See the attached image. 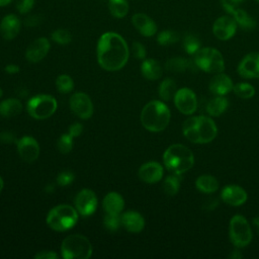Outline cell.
I'll use <instances>...</instances> for the list:
<instances>
[{
	"label": "cell",
	"instance_id": "18",
	"mask_svg": "<svg viewBox=\"0 0 259 259\" xmlns=\"http://www.w3.org/2000/svg\"><path fill=\"white\" fill-rule=\"evenodd\" d=\"M164 171L161 164L155 161L143 164L139 169V178L146 183H156L163 177Z\"/></svg>",
	"mask_w": 259,
	"mask_h": 259
},
{
	"label": "cell",
	"instance_id": "21",
	"mask_svg": "<svg viewBox=\"0 0 259 259\" xmlns=\"http://www.w3.org/2000/svg\"><path fill=\"white\" fill-rule=\"evenodd\" d=\"M233 87L232 79L223 72L213 76L208 84L209 91L214 95H226L233 90Z\"/></svg>",
	"mask_w": 259,
	"mask_h": 259
},
{
	"label": "cell",
	"instance_id": "40",
	"mask_svg": "<svg viewBox=\"0 0 259 259\" xmlns=\"http://www.w3.org/2000/svg\"><path fill=\"white\" fill-rule=\"evenodd\" d=\"M74 179H75L74 173L70 170H65L58 174L57 183L61 186H67V185L71 184L74 181Z\"/></svg>",
	"mask_w": 259,
	"mask_h": 259
},
{
	"label": "cell",
	"instance_id": "27",
	"mask_svg": "<svg viewBox=\"0 0 259 259\" xmlns=\"http://www.w3.org/2000/svg\"><path fill=\"white\" fill-rule=\"evenodd\" d=\"M229 106V100L224 95H215L206 104V112L210 116H219L223 114Z\"/></svg>",
	"mask_w": 259,
	"mask_h": 259
},
{
	"label": "cell",
	"instance_id": "7",
	"mask_svg": "<svg viewBox=\"0 0 259 259\" xmlns=\"http://www.w3.org/2000/svg\"><path fill=\"white\" fill-rule=\"evenodd\" d=\"M194 63L198 69L206 73L218 74L225 70L224 58L213 48H200L194 55Z\"/></svg>",
	"mask_w": 259,
	"mask_h": 259
},
{
	"label": "cell",
	"instance_id": "41",
	"mask_svg": "<svg viewBox=\"0 0 259 259\" xmlns=\"http://www.w3.org/2000/svg\"><path fill=\"white\" fill-rule=\"evenodd\" d=\"M34 1L35 0H16L15 1L16 10L20 14H26L32 9L34 5Z\"/></svg>",
	"mask_w": 259,
	"mask_h": 259
},
{
	"label": "cell",
	"instance_id": "10",
	"mask_svg": "<svg viewBox=\"0 0 259 259\" xmlns=\"http://www.w3.org/2000/svg\"><path fill=\"white\" fill-rule=\"evenodd\" d=\"M174 103L181 113L190 115L197 108L196 94L189 88H180L174 95Z\"/></svg>",
	"mask_w": 259,
	"mask_h": 259
},
{
	"label": "cell",
	"instance_id": "36",
	"mask_svg": "<svg viewBox=\"0 0 259 259\" xmlns=\"http://www.w3.org/2000/svg\"><path fill=\"white\" fill-rule=\"evenodd\" d=\"M56 87L60 93H69L74 88V81L73 79L66 74L60 75L56 80Z\"/></svg>",
	"mask_w": 259,
	"mask_h": 259
},
{
	"label": "cell",
	"instance_id": "48",
	"mask_svg": "<svg viewBox=\"0 0 259 259\" xmlns=\"http://www.w3.org/2000/svg\"><path fill=\"white\" fill-rule=\"evenodd\" d=\"M218 204H219V201L215 198H209V199L204 201V203L202 205V208L206 211H211V210L215 209Z\"/></svg>",
	"mask_w": 259,
	"mask_h": 259
},
{
	"label": "cell",
	"instance_id": "52",
	"mask_svg": "<svg viewBox=\"0 0 259 259\" xmlns=\"http://www.w3.org/2000/svg\"><path fill=\"white\" fill-rule=\"evenodd\" d=\"M12 0H0V7H4V6H8L11 3Z\"/></svg>",
	"mask_w": 259,
	"mask_h": 259
},
{
	"label": "cell",
	"instance_id": "12",
	"mask_svg": "<svg viewBox=\"0 0 259 259\" xmlns=\"http://www.w3.org/2000/svg\"><path fill=\"white\" fill-rule=\"evenodd\" d=\"M75 207L83 217L94 213L97 208V197L94 191L91 189H82L79 191L75 197Z\"/></svg>",
	"mask_w": 259,
	"mask_h": 259
},
{
	"label": "cell",
	"instance_id": "8",
	"mask_svg": "<svg viewBox=\"0 0 259 259\" xmlns=\"http://www.w3.org/2000/svg\"><path fill=\"white\" fill-rule=\"evenodd\" d=\"M57 106V100L53 96L38 94L27 101L26 110L35 119H46L55 113Z\"/></svg>",
	"mask_w": 259,
	"mask_h": 259
},
{
	"label": "cell",
	"instance_id": "53",
	"mask_svg": "<svg viewBox=\"0 0 259 259\" xmlns=\"http://www.w3.org/2000/svg\"><path fill=\"white\" fill-rule=\"evenodd\" d=\"M3 187H4V182H3V179L0 177V192L2 191Z\"/></svg>",
	"mask_w": 259,
	"mask_h": 259
},
{
	"label": "cell",
	"instance_id": "5",
	"mask_svg": "<svg viewBox=\"0 0 259 259\" xmlns=\"http://www.w3.org/2000/svg\"><path fill=\"white\" fill-rule=\"evenodd\" d=\"M78 222L77 209L69 204L53 207L47 215L48 226L57 232H65L73 228Z\"/></svg>",
	"mask_w": 259,
	"mask_h": 259
},
{
	"label": "cell",
	"instance_id": "39",
	"mask_svg": "<svg viewBox=\"0 0 259 259\" xmlns=\"http://www.w3.org/2000/svg\"><path fill=\"white\" fill-rule=\"evenodd\" d=\"M104 227L109 232H116L121 227V219L119 214L106 213L103 221Z\"/></svg>",
	"mask_w": 259,
	"mask_h": 259
},
{
	"label": "cell",
	"instance_id": "11",
	"mask_svg": "<svg viewBox=\"0 0 259 259\" xmlns=\"http://www.w3.org/2000/svg\"><path fill=\"white\" fill-rule=\"evenodd\" d=\"M70 108L71 110L80 118L87 119L93 114V103L90 97L83 93L78 92L71 96L70 98Z\"/></svg>",
	"mask_w": 259,
	"mask_h": 259
},
{
	"label": "cell",
	"instance_id": "47",
	"mask_svg": "<svg viewBox=\"0 0 259 259\" xmlns=\"http://www.w3.org/2000/svg\"><path fill=\"white\" fill-rule=\"evenodd\" d=\"M83 132V125L80 122H74L73 124L70 125L69 127V134L75 138V137H79Z\"/></svg>",
	"mask_w": 259,
	"mask_h": 259
},
{
	"label": "cell",
	"instance_id": "25",
	"mask_svg": "<svg viewBox=\"0 0 259 259\" xmlns=\"http://www.w3.org/2000/svg\"><path fill=\"white\" fill-rule=\"evenodd\" d=\"M141 72L148 80H157L163 74L160 63L154 59L145 60L141 66Z\"/></svg>",
	"mask_w": 259,
	"mask_h": 259
},
{
	"label": "cell",
	"instance_id": "17",
	"mask_svg": "<svg viewBox=\"0 0 259 259\" xmlns=\"http://www.w3.org/2000/svg\"><path fill=\"white\" fill-rule=\"evenodd\" d=\"M221 197L224 202L232 206H239L246 202L247 192L239 185L230 184L223 188L221 192Z\"/></svg>",
	"mask_w": 259,
	"mask_h": 259
},
{
	"label": "cell",
	"instance_id": "54",
	"mask_svg": "<svg viewBox=\"0 0 259 259\" xmlns=\"http://www.w3.org/2000/svg\"><path fill=\"white\" fill-rule=\"evenodd\" d=\"M2 95H3V90H2V88L0 87V97H2Z\"/></svg>",
	"mask_w": 259,
	"mask_h": 259
},
{
	"label": "cell",
	"instance_id": "44",
	"mask_svg": "<svg viewBox=\"0 0 259 259\" xmlns=\"http://www.w3.org/2000/svg\"><path fill=\"white\" fill-rule=\"evenodd\" d=\"M41 21H42V16L40 14H31L24 19V24L25 26H28V27H34L39 25Z\"/></svg>",
	"mask_w": 259,
	"mask_h": 259
},
{
	"label": "cell",
	"instance_id": "24",
	"mask_svg": "<svg viewBox=\"0 0 259 259\" xmlns=\"http://www.w3.org/2000/svg\"><path fill=\"white\" fill-rule=\"evenodd\" d=\"M165 68L173 73H183L187 70H193L194 68H197V66L195 63H192L188 59L182 57H174L166 62Z\"/></svg>",
	"mask_w": 259,
	"mask_h": 259
},
{
	"label": "cell",
	"instance_id": "31",
	"mask_svg": "<svg viewBox=\"0 0 259 259\" xmlns=\"http://www.w3.org/2000/svg\"><path fill=\"white\" fill-rule=\"evenodd\" d=\"M176 83L174 82V80L172 78H166L164 79L160 85H159V89H158V93L159 96L165 100V101H169L171 100L175 93H176Z\"/></svg>",
	"mask_w": 259,
	"mask_h": 259
},
{
	"label": "cell",
	"instance_id": "19",
	"mask_svg": "<svg viewBox=\"0 0 259 259\" xmlns=\"http://www.w3.org/2000/svg\"><path fill=\"white\" fill-rule=\"evenodd\" d=\"M132 22L136 29L144 36L150 37L157 32L156 22L145 13H136L132 17Z\"/></svg>",
	"mask_w": 259,
	"mask_h": 259
},
{
	"label": "cell",
	"instance_id": "13",
	"mask_svg": "<svg viewBox=\"0 0 259 259\" xmlns=\"http://www.w3.org/2000/svg\"><path fill=\"white\" fill-rule=\"evenodd\" d=\"M16 145L18 155L24 162L32 163L38 158L39 146L34 138L24 136L17 141Z\"/></svg>",
	"mask_w": 259,
	"mask_h": 259
},
{
	"label": "cell",
	"instance_id": "42",
	"mask_svg": "<svg viewBox=\"0 0 259 259\" xmlns=\"http://www.w3.org/2000/svg\"><path fill=\"white\" fill-rule=\"evenodd\" d=\"M132 53H133V56L138 60H144L146 58V55H147L146 48L144 47V45H142L139 41L133 42Z\"/></svg>",
	"mask_w": 259,
	"mask_h": 259
},
{
	"label": "cell",
	"instance_id": "37",
	"mask_svg": "<svg viewBox=\"0 0 259 259\" xmlns=\"http://www.w3.org/2000/svg\"><path fill=\"white\" fill-rule=\"evenodd\" d=\"M52 39L59 45H68L72 40V35L69 30L65 28H58L51 34Z\"/></svg>",
	"mask_w": 259,
	"mask_h": 259
},
{
	"label": "cell",
	"instance_id": "43",
	"mask_svg": "<svg viewBox=\"0 0 259 259\" xmlns=\"http://www.w3.org/2000/svg\"><path fill=\"white\" fill-rule=\"evenodd\" d=\"M244 1L245 0H221V4L229 14H232Z\"/></svg>",
	"mask_w": 259,
	"mask_h": 259
},
{
	"label": "cell",
	"instance_id": "16",
	"mask_svg": "<svg viewBox=\"0 0 259 259\" xmlns=\"http://www.w3.org/2000/svg\"><path fill=\"white\" fill-rule=\"evenodd\" d=\"M50 48L51 44L48 38L38 37L27 47L25 52V58L31 63H37L48 55Z\"/></svg>",
	"mask_w": 259,
	"mask_h": 259
},
{
	"label": "cell",
	"instance_id": "29",
	"mask_svg": "<svg viewBox=\"0 0 259 259\" xmlns=\"http://www.w3.org/2000/svg\"><path fill=\"white\" fill-rule=\"evenodd\" d=\"M235 21L237 22V25H239L241 28L245 30H252L256 26V20L247 13L244 9L237 8L232 14H231Z\"/></svg>",
	"mask_w": 259,
	"mask_h": 259
},
{
	"label": "cell",
	"instance_id": "26",
	"mask_svg": "<svg viewBox=\"0 0 259 259\" xmlns=\"http://www.w3.org/2000/svg\"><path fill=\"white\" fill-rule=\"evenodd\" d=\"M22 110V104L17 98H8L0 103V115L3 117H13Z\"/></svg>",
	"mask_w": 259,
	"mask_h": 259
},
{
	"label": "cell",
	"instance_id": "15",
	"mask_svg": "<svg viewBox=\"0 0 259 259\" xmlns=\"http://www.w3.org/2000/svg\"><path fill=\"white\" fill-rule=\"evenodd\" d=\"M238 73L246 79L259 78V53L246 55L238 65Z\"/></svg>",
	"mask_w": 259,
	"mask_h": 259
},
{
	"label": "cell",
	"instance_id": "45",
	"mask_svg": "<svg viewBox=\"0 0 259 259\" xmlns=\"http://www.w3.org/2000/svg\"><path fill=\"white\" fill-rule=\"evenodd\" d=\"M18 140H16V137L13 133L11 132H1L0 133V142L3 144H12V143H17Z\"/></svg>",
	"mask_w": 259,
	"mask_h": 259
},
{
	"label": "cell",
	"instance_id": "9",
	"mask_svg": "<svg viewBox=\"0 0 259 259\" xmlns=\"http://www.w3.org/2000/svg\"><path fill=\"white\" fill-rule=\"evenodd\" d=\"M230 240L237 248H244L252 241V231L245 217L236 214L231 219L229 227Z\"/></svg>",
	"mask_w": 259,
	"mask_h": 259
},
{
	"label": "cell",
	"instance_id": "2",
	"mask_svg": "<svg viewBox=\"0 0 259 259\" xmlns=\"http://www.w3.org/2000/svg\"><path fill=\"white\" fill-rule=\"evenodd\" d=\"M184 137L194 144H207L214 140L218 127L214 121L207 116H191L184 120L182 125Z\"/></svg>",
	"mask_w": 259,
	"mask_h": 259
},
{
	"label": "cell",
	"instance_id": "50",
	"mask_svg": "<svg viewBox=\"0 0 259 259\" xmlns=\"http://www.w3.org/2000/svg\"><path fill=\"white\" fill-rule=\"evenodd\" d=\"M242 253L239 251V250H233L232 252H231V254L229 255V257L230 258H232V259H240V258H242Z\"/></svg>",
	"mask_w": 259,
	"mask_h": 259
},
{
	"label": "cell",
	"instance_id": "35",
	"mask_svg": "<svg viewBox=\"0 0 259 259\" xmlns=\"http://www.w3.org/2000/svg\"><path fill=\"white\" fill-rule=\"evenodd\" d=\"M233 91L238 97L244 99H249L255 94V88L249 83H238L234 85Z\"/></svg>",
	"mask_w": 259,
	"mask_h": 259
},
{
	"label": "cell",
	"instance_id": "55",
	"mask_svg": "<svg viewBox=\"0 0 259 259\" xmlns=\"http://www.w3.org/2000/svg\"><path fill=\"white\" fill-rule=\"evenodd\" d=\"M256 1H257V2H258V3H259V0H256Z\"/></svg>",
	"mask_w": 259,
	"mask_h": 259
},
{
	"label": "cell",
	"instance_id": "32",
	"mask_svg": "<svg viewBox=\"0 0 259 259\" xmlns=\"http://www.w3.org/2000/svg\"><path fill=\"white\" fill-rule=\"evenodd\" d=\"M108 9L112 16L122 18L128 12V4L126 0H108Z\"/></svg>",
	"mask_w": 259,
	"mask_h": 259
},
{
	"label": "cell",
	"instance_id": "51",
	"mask_svg": "<svg viewBox=\"0 0 259 259\" xmlns=\"http://www.w3.org/2000/svg\"><path fill=\"white\" fill-rule=\"evenodd\" d=\"M253 225L256 228L257 232L259 233V217H256V218L253 219Z\"/></svg>",
	"mask_w": 259,
	"mask_h": 259
},
{
	"label": "cell",
	"instance_id": "6",
	"mask_svg": "<svg viewBox=\"0 0 259 259\" xmlns=\"http://www.w3.org/2000/svg\"><path fill=\"white\" fill-rule=\"evenodd\" d=\"M61 252L65 259H88L92 255V245L86 237L73 234L63 240Z\"/></svg>",
	"mask_w": 259,
	"mask_h": 259
},
{
	"label": "cell",
	"instance_id": "23",
	"mask_svg": "<svg viewBox=\"0 0 259 259\" xmlns=\"http://www.w3.org/2000/svg\"><path fill=\"white\" fill-rule=\"evenodd\" d=\"M102 206L106 213L120 214L124 207V200L119 193L112 191L104 196Z\"/></svg>",
	"mask_w": 259,
	"mask_h": 259
},
{
	"label": "cell",
	"instance_id": "28",
	"mask_svg": "<svg viewBox=\"0 0 259 259\" xmlns=\"http://www.w3.org/2000/svg\"><path fill=\"white\" fill-rule=\"evenodd\" d=\"M196 188L203 193H213L219 189V181L212 175H200L195 181Z\"/></svg>",
	"mask_w": 259,
	"mask_h": 259
},
{
	"label": "cell",
	"instance_id": "33",
	"mask_svg": "<svg viewBox=\"0 0 259 259\" xmlns=\"http://www.w3.org/2000/svg\"><path fill=\"white\" fill-rule=\"evenodd\" d=\"M200 46L199 38L192 33H187L183 38V48L188 55H195Z\"/></svg>",
	"mask_w": 259,
	"mask_h": 259
},
{
	"label": "cell",
	"instance_id": "1",
	"mask_svg": "<svg viewBox=\"0 0 259 259\" xmlns=\"http://www.w3.org/2000/svg\"><path fill=\"white\" fill-rule=\"evenodd\" d=\"M96 52L99 66L106 71L120 70L126 64L130 56L123 37L112 31L105 32L99 37Z\"/></svg>",
	"mask_w": 259,
	"mask_h": 259
},
{
	"label": "cell",
	"instance_id": "38",
	"mask_svg": "<svg viewBox=\"0 0 259 259\" xmlns=\"http://www.w3.org/2000/svg\"><path fill=\"white\" fill-rule=\"evenodd\" d=\"M57 148L60 153L68 154L73 148V137L68 133L62 135L57 142Z\"/></svg>",
	"mask_w": 259,
	"mask_h": 259
},
{
	"label": "cell",
	"instance_id": "20",
	"mask_svg": "<svg viewBox=\"0 0 259 259\" xmlns=\"http://www.w3.org/2000/svg\"><path fill=\"white\" fill-rule=\"evenodd\" d=\"M20 26L19 18L14 14H8L0 22V34L6 40L13 39L19 33Z\"/></svg>",
	"mask_w": 259,
	"mask_h": 259
},
{
	"label": "cell",
	"instance_id": "46",
	"mask_svg": "<svg viewBox=\"0 0 259 259\" xmlns=\"http://www.w3.org/2000/svg\"><path fill=\"white\" fill-rule=\"evenodd\" d=\"M59 256L57 253L54 251L50 250H45V251H39L34 255L35 259H57Z\"/></svg>",
	"mask_w": 259,
	"mask_h": 259
},
{
	"label": "cell",
	"instance_id": "22",
	"mask_svg": "<svg viewBox=\"0 0 259 259\" xmlns=\"http://www.w3.org/2000/svg\"><path fill=\"white\" fill-rule=\"evenodd\" d=\"M121 226L131 233H140L145 227L143 215L135 210H127L120 215Z\"/></svg>",
	"mask_w": 259,
	"mask_h": 259
},
{
	"label": "cell",
	"instance_id": "34",
	"mask_svg": "<svg viewBox=\"0 0 259 259\" xmlns=\"http://www.w3.org/2000/svg\"><path fill=\"white\" fill-rule=\"evenodd\" d=\"M178 40H179L178 32L171 29L162 30L157 36V41L161 46H170L177 42Z\"/></svg>",
	"mask_w": 259,
	"mask_h": 259
},
{
	"label": "cell",
	"instance_id": "49",
	"mask_svg": "<svg viewBox=\"0 0 259 259\" xmlns=\"http://www.w3.org/2000/svg\"><path fill=\"white\" fill-rule=\"evenodd\" d=\"M19 70H20L19 67H18L17 65H15V64H9V65H7V66L5 67V71H6V73L9 74V75L16 74V73L19 72Z\"/></svg>",
	"mask_w": 259,
	"mask_h": 259
},
{
	"label": "cell",
	"instance_id": "14",
	"mask_svg": "<svg viewBox=\"0 0 259 259\" xmlns=\"http://www.w3.org/2000/svg\"><path fill=\"white\" fill-rule=\"evenodd\" d=\"M237 30V22L233 16L223 15L215 19L212 25L214 36L221 40H228L234 36Z\"/></svg>",
	"mask_w": 259,
	"mask_h": 259
},
{
	"label": "cell",
	"instance_id": "30",
	"mask_svg": "<svg viewBox=\"0 0 259 259\" xmlns=\"http://www.w3.org/2000/svg\"><path fill=\"white\" fill-rule=\"evenodd\" d=\"M181 181H182V177L180 174L173 173L172 175L167 176L163 181L164 192L169 196L175 195L179 191Z\"/></svg>",
	"mask_w": 259,
	"mask_h": 259
},
{
	"label": "cell",
	"instance_id": "3",
	"mask_svg": "<svg viewBox=\"0 0 259 259\" xmlns=\"http://www.w3.org/2000/svg\"><path fill=\"white\" fill-rule=\"evenodd\" d=\"M170 109L160 100L148 102L141 112V122L143 126L153 133L162 132L170 121Z\"/></svg>",
	"mask_w": 259,
	"mask_h": 259
},
{
	"label": "cell",
	"instance_id": "4",
	"mask_svg": "<svg viewBox=\"0 0 259 259\" xmlns=\"http://www.w3.org/2000/svg\"><path fill=\"white\" fill-rule=\"evenodd\" d=\"M165 167L174 174H183L194 165V156L192 152L181 144L169 146L163 154Z\"/></svg>",
	"mask_w": 259,
	"mask_h": 259
}]
</instances>
